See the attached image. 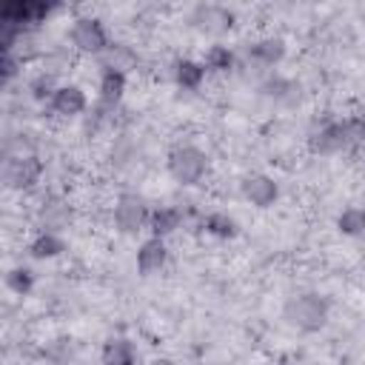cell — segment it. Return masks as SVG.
<instances>
[{
	"label": "cell",
	"mask_w": 365,
	"mask_h": 365,
	"mask_svg": "<svg viewBox=\"0 0 365 365\" xmlns=\"http://www.w3.org/2000/svg\"><path fill=\"white\" fill-rule=\"evenodd\" d=\"M328 311H331V305H328V299L322 297V294H297V297H291L288 302H285V319H288V325H294L297 331H305V334H311V331H319L325 322H328Z\"/></svg>",
	"instance_id": "cell-1"
},
{
	"label": "cell",
	"mask_w": 365,
	"mask_h": 365,
	"mask_svg": "<svg viewBox=\"0 0 365 365\" xmlns=\"http://www.w3.org/2000/svg\"><path fill=\"white\" fill-rule=\"evenodd\" d=\"M165 168L171 174L174 182L180 185H197L205 171H208V157L202 148L191 145V143H182V145H174L165 157Z\"/></svg>",
	"instance_id": "cell-2"
},
{
	"label": "cell",
	"mask_w": 365,
	"mask_h": 365,
	"mask_svg": "<svg viewBox=\"0 0 365 365\" xmlns=\"http://www.w3.org/2000/svg\"><path fill=\"white\" fill-rule=\"evenodd\" d=\"M68 40H71V48H77L83 54H94V57H100L111 46L108 31H106L103 20H97V17H77L68 29Z\"/></svg>",
	"instance_id": "cell-3"
},
{
	"label": "cell",
	"mask_w": 365,
	"mask_h": 365,
	"mask_svg": "<svg viewBox=\"0 0 365 365\" xmlns=\"http://www.w3.org/2000/svg\"><path fill=\"white\" fill-rule=\"evenodd\" d=\"M151 220V208L145 202V197L134 194V191H123L114 202V225L123 234H137L148 225Z\"/></svg>",
	"instance_id": "cell-4"
},
{
	"label": "cell",
	"mask_w": 365,
	"mask_h": 365,
	"mask_svg": "<svg viewBox=\"0 0 365 365\" xmlns=\"http://www.w3.org/2000/svg\"><path fill=\"white\" fill-rule=\"evenodd\" d=\"M43 177V160L37 154H20V157H6L3 165V180L9 188L29 191L40 182Z\"/></svg>",
	"instance_id": "cell-5"
},
{
	"label": "cell",
	"mask_w": 365,
	"mask_h": 365,
	"mask_svg": "<svg viewBox=\"0 0 365 365\" xmlns=\"http://www.w3.org/2000/svg\"><path fill=\"white\" fill-rule=\"evenodd\" d=\"M354 140H351V131H348V120H328L325 125H319L311 137H308V148L319 157H331V154H339L342 148H348Z\"/></svg>",
	"instance_id": "cell-6"
},
{
	"label": "cell",
	"mask_w": 365,
	"mask_h": 365,
	"mask_svg": "<svg viewBox=\"0 0 365 365\" xmlns=\"http://www.w3.org/2000/svg\"><path fill=\"white\" fill-rule=\"evenodd\" d=\"M234 11L228 6H220V3H200L194 6L191 11V23L200 29V31H208V34H222L234 26Z\"/></svg>",
	"instance_id": "cell-7"
},
{
	"label": "cell",
	"mask_w": 365,
	"mask_h": 365,
	"mask_svg": "<svg viewBox=\"0 0 365 365\" xmlns=\"http://www.w3.org/2000/svg\"><path fill=\"white\" fill-rule=\"evenodd\" d=\"M71 217L74 214H71L68 200H63V197H46L40 202V208H37V228L46 231V234H60V231L68 228Z\"/></svg>",
	"instance_id": "cell-8"
},
{
	"label": "cell",
	"mask_w": 365,
	"mask_h": 365,
	"mask_svg": "<svg viewBox=\"0 0 365 365\" xmlns=\"http://www.w3.org/2000/svg\"><path fill=\"white\" fill-rule=\"evenodd\" d=\"M242 197H245L251 205H257V208H268V205L277 202L279 185H277V180L268 177V174H248V177L242 180Z\"/></svg>",
	"instance_id": "cell-9"
},
{
	"label": "cell",
	"mask_w": 365,
	"mask_h": 365,
	"mask_svg": "<svg viewBox=\"0 0 365 365\" xmlns=\"http://www.w3.org/2000/svg\"><path fill=\"white\" fill-rule=\"evenodd\" d=\"M48 108H51L54 114H60V117H80V114H86V108H88V97H86V91H83L80 86L66 83V86H60V88L54 91Z\"/></svg>",
	"instance_id": "cell-10"
},
{
	"label": "cell",
	"mask_w": 365,
	"mask_h": 365,
	"mask_svg": "<svg viewBox=\"0 0 365 365\" xmlns=\"http://www.w3.org/2000/svg\"><path fill=\"white\" fill-rule=\"evenodd\" d=\"M168 262V248H165V240L160 237H148L145 242H140L137 248V271L143 277H151V274H160Z\"/></svg>",
	"instance_id": "cell-11"
},
{
	"label": "cell",
	"mask_w": 365,
	"mask_h": 365,
	"mask_svg": "<svg viewBox=\"0 0 365 365\" xmlns=\"http://www.w3.org/2000/svg\"><path fill=\"white\" fill-rule=\"evenodd\" d=\"M285 57V40L282 37H262L248 46V60L257 68H274Z\"/></svg>",
	"instance_id": "cell-12"
},
{
	"label": "cell",
	"mask_w": 365,
	"mask_h": 365,
	"mask_svg": "<svg viewBox=\"0 0 365 365\" xmlns=\"http://www.w3.org/2000/svg\"><path fill=\"white\" fill-rule=\"evenodd\" d=\"M182 222H185L182 208H177V205H160V208H151L148 231H151V237L165 240L168 234H174L177 228H182Z\"/></svg>",
	"instance_id": "cell-13"
},
{
	"label": "cell",
	"mask_w": 365,
	"mask_h": 365,
	"mask_svg": "<svg viewBox=\"0 0 365 365\" xmlns=\"http://www.w3.org/2000/svg\"><path fill=\"white\" fill-rule=\"evenodd\" d=\"M125 91V74L120 71H100V86H97V103L103 108H117Z\"/></svg>",
	"instance_id": "cell-14"
},
{
	"label": "cell",
	"mask_w": 365,
	"mask_h": 365,
	"mask_svg": "<svg viewBox=\"0 0 365 365\" xmlns=\"http://www.w3.org/2000/svg\"><path fill=\"white\" fill-rule=\"evenodd\" d=\"M97 60H100L103 71H120V74H125L128 68L137 66V54H134L125 43H111Z\"/></svg>",
	"instance_id": "cell-15"
},
{
	"label": "cell",
	"mask_w": 365,
	"mask_h": 365,
	"mask_svg": "<svg viewBox=\"0 0 365 365\" xmlns=\"http://www.w3.org/2000/svg\"><path fill=\"white\" fill-rule=\"evenodd\" d=\"M100 359H103V365H137V351L128 339L111 336V339H106Z\"/></svg>",
	"instance_id": "cell-16"
},
{
	"label": "cell",
	"mask_w": 365,
	"mask_h": 365,
	"mask_svg": "<svg viewBox=\"0 0 365 365\" xmlns=\"http://www.w3.org/2000/svg\"><path fill=\"white\" fill-rule=\"evenodd\" d=\"M174 80L185 91H197L205 80V66L197 60H177L174 63Z\"/></svg>",
	"instance_id": "cell-17"
},
{
	"label": "cell",
	"mask_w": 365,
	"mask_h": 365,
	"mask_svg": "<svg viewBox=\"0 0 365 365\" xmlns=\"http://www.w3.org/2000/svg\"><path fill=\"white\" fill-rule=\"evenodd\" d=\"M202 228H205L211 237H217V240H231V237H237V231H240L237 220H234L228 211H211V214H205V217H202Z\"/></svg>",
	"instance_id": "cell-18"
},
{
	"label": "cell",
	"mask_w": 365,
	"mask_h": 365,
	"mask_svg": "<svg viewBox=\"0 0 365 365\" xmlns=\"http://www.w3.org/2000/svg\"><path fill=\"white\" fill-rule=\"evenodd\" d=\"M63 251H66L63 237H60V234H46V231H40V234L31 240V245H29V254H31L34 259H54V257H60Z\"/></svg>",
	"instance_id": "cell-19"
},
{
	"label": "cell",
	"mask_w": 365,
	"mask_h": 365,
	"mask_svg": "<svg viewBox=\"0 0 365 365\" xmlns=\"http://www.w3.org/2000/svg\"><path fill=\"white\" fill-rule=\"evenodd\" d=\"M259 91H262L265 97L279 100V103H294V100H299V86H297L294 80H288V77H268V80L259 86Z\"/></svg>",
	"instance_id": "cell-20"
},
{
	"label": "cell",
	"mask_w": 365,
	"mask_h": 365,
	"mask_svg": "<svg viewBox=\"0 0 365 365\" xmlns=\"http://www.w3.org/2000/svg\"><path fill=\"white\" fill-rule=\"evenodd\" d=\"M54 3H43V0H23V31L29 34L31 29H37L40 23H46V17L54 11Z\"/></svg>",
	"instance_id": "cell-21"
},
{
	"label": "cell",
	"mask_w": 365,
	"mask_h": 365,
	"mask_svg": "<svg viewBox=\"0 0 365 365\" xmlns=\"http://www.w3.org/2000/svg\"><path fill=\"white\" fill-rule=\"evenodd\" d=\"M202 66H205V71H217V74L231 71L234 68V51L222 43H214V46H208V51L202 57Z\"/></svg>",
	"instance_id": "cell-22"
},
{
	"label": "cell",
	"mask_w": 365,
	"mask_h": 365,
	"mask_svg": "<svg viewBox=\"0 0 365 365\" xmlns=\"http://www.w3.org/2000/svg\"><path fill=\"white\" fill-rule=\"evenodd\" d=\"M336 228H339L345 237H359V234H365V208H359V205L342 208V214L336 217Z\"/></svg>",
	"instance_id": "cell-23"
},
{
	"label": "cell",
	"mask_w": 365,
	"mask_h": 365,
	"mask_svg": "<svg viewBox=\"0 0 365 365\" xmlns=\"http://www.w3.org/2000/svg\"><path fill=\"white\" fill-rule=\"evenodd\" d=\"M57 88H60V86H57V77L48 74V71H40V74H34V77L29 80V94H31V100H37V103H51V97H54Z\"/></svg>",
	"instance_id": "cell-24"
},
{
	"label": "cell",
	"mask_w": 365,
	"mask_h": 365,
	"mask_svg": "<svg viewBox=\"0 0 365 365\" xmlns=\"http://www.w3.org/2000/svg\"><path fill=\"white\" fill-rule=\"evenodd\" d=\"M6 285H9L14 294L29 297V294H31V288H34V271H31V268H26V265H14V268L6 274Z\"/></svg>",
	"instance_id": "cell-25"
},
{
	"label": "cell",
	"mask_w": 365,
	"mask_h": 365,
	"mask_svg": "<svg viewBox=\"0 0 365 365\" xmlns=\"http://www.w3.org/2000/svg\"><path fill=\"white\" fill-rule=\"evenodd\" d=\"M20 63H23L20 57H14L11 51H3V80H11L17 74V66Z\"/></svg>",
	"instance_id": "cell-26"
},
{
	"label": "cell",
	"mask_w": 365,
	"mask_h": 365,
	"mask_svg": "<svg viewBox=\"0 0 365 365\" xmlns=\"http://www.w3.org/2000/svg\"><path fill=\"white\" fill-rule=\"evenodd\" d=\"M154 365H174L171 359H154Z\"/></svg>",
	"instance_id": "cell-27"
}]
</instances>
